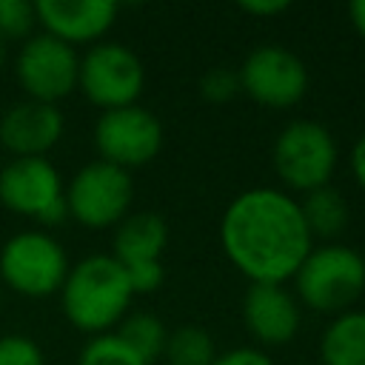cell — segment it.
Masks as SVG:
<instances>
[{
    "instance_id": "1",
    "label": "cell",
    "mask_w": 365,
    "mask_h": 365,
    "mask_svg": "<svg viewBox=\"0 0 365 365\" xmlns=\"http://www.w3.org/2000/svg\"><path fill=\"white\" fill-rule=\"evenodd\" d=\"M220 245L248 282H288L314 248L299 200L285 188L240 191L222 211Z\"/></svg>"
},
{
    "instance_id": "2",
    "label": "cell",
    "mask_w": 365,
    "mask_h": 365,
    "mask_svg": "<svg viewBox=\"0 0 365 365\" xmlns=\"http://www.w3.org/2000/svg\"><path fill=\"white\" fill-rule=\"evenodd\" d=\"M131 282L111 254H88L74 262L60 288V308L71 328L97 336L117 331L131 311Z\"/></svg>"
},
{
    "instance_id": "3",
    "label": "cell",
    "mask_w": 365,
    "mask_h": 365,
    "mask_svg": "<svg viewBox=\"0 0 365 365\" xmlns=\"http://www.w3.org/2000/svg\"><path fill=\"white\" fill-rule=\"evenodd\" d=\"M291 282L299 305L317 314H345L365 294V257L345 242L314 245Z\"/></svg>"
},
{
    "instance_id": "4",
    "label": "cell",
    "mask_w": 365,
    "mask_h": 365,
    "mask_svg": "<svg viewBox=\"0 0 365 365\" xmlns=\"http://www.w3.org/2000/svg\"><path fill=\"white\" fill-rule=\"evenodd\" d=\"M339 163V148L334 134L317 120L288 123L271 148V165L277 180L288 191H317L331 185V177Z\"/></svg>"
},
{
    "instance_id": "5",
    "label": "cell",
    "mask_w": 365,
    "mask_h": 365,
    "mask_svg": "<svg viewBox=\"0 0 365 365\" xmlns=\"http://www.w3.org/2000/svg\"><path fill=\"white\" fill-rule=\"evenodd\" d=\"M68 268L63 242L37 228L11 234L0 248V282L29 299L60 294Z\"/></svg>"
},
{
    "instance_id": "6",
    "label": "cell",
    "mask_w": 365,
    "mask_h": 365,
    "mask_svg": "<svg viewBox=\"0 0 365 365\" xmlns=\"http://www.w3.org/2000/svg\"><path fill=\"white\" fill-rule=\"evenodd\" d=\"M134 202L131 171L103 160H91L66 182V217L88 231L117 228Z\"/></svg>"
},
{
    "instance_id": "7",
    "label": "cell",
    "mask_w": 365,
    "mask_h": 365,
    "mask_svg": "<svg viewBox=\"0 0 365 365\" xmlns=\"http://www.w3.org/2000/svg\"><path fill=\"white\" fill-rule=\"evenodd\" d=\"M0 205L40 225L66 220V180L48 157H11L0 168Z\"/></svg>"
},
{
    "instance_id": "8",
    "label": "cell",
    "mask_w": 365,
    "mask_h": 365,
    "mask_svg": "<svg viewBox=\"0 0 365 365\" xmlns=\"http://www.w3.org/2000/svg\"><path fill=\"white\" fill-rule=\"evenodd\" d=\"M77 88L100 111L134 106L145 88L143 60L123 43L100 40L80 57Z\"/></svg>"
},
{
    "instance_id": "9",
    "label": "cell",
    "mask_w": 365,
    "mask_h": 365,
    "mask_svg": "<svg viewBox=\"0 0 365 365\" xmlns=\"http://www.w3.org/2000/svg\"><path fill=\"white\" fill-rule=\"evenodd\" d=\"M240 74V91L265 108H294L311 86L308 66L285 46L268 43L245 54Z\"/></svg>"
},
{
    "instance_id": "10",
    "label": "cell",
    "mask_w": 365,
    "mask_h": 365,
    "mask_svg": "<svg viewBox=\"0 0 365 365\" xmlns=\"http://www.w3.org/2000/svg\"><path fill=\"white\" fill-rule=\"evenodd\" d=\"M94 148H97V160L111 163L117 168H140L148 165L160 148H163V123L157 120V114L140 103L125 106V108H114V111H103L94 123Z\"/></svg>"
},
{
    "instance_id": "11",
    "label": "cell",
    "mask_w": 365,
    "mask_h": 365,
    "mask_svg": "<svg viewBox=\"0 0 365 365\" xmlns=\"http://www.w3.org/2000/svg\"><path fill=\"white\" fill-rule=\"evenodd\" d=\"M14 74L29 100L57 106L71 91H77L80 54L63 40L40 31L23 40L14 57Z\"/></svg>"
},
{
    "instance_id": "12",
    "label": "cell",
    "mask_w": 365,
    "mask_h": 365,
    "mask_svg": "<svg viewBox=\"0 0 365 365\" xmlns=\"http://www.w3.org/2000/svg\"><path fill=\"white\" fill-rule=\"evenodd\" d=\"M242 322L257 348H279L299 334L302 308L288 285L251 282L242 299Z\"/></svg>"
},
{
    "instance_id": "13",
    "label": "cell",
    "mask_w": 365,
    "mask_h": 365,
    "mask_svg": "<svg viewBox=\"0 0 365 365\" xmlns=\"http://www.w3.org/2000/svg\"><path fill=\"white\" fill-rule=\"evenodd\" d=\"M37 26L66 46H94L114 26L120 6L111 0H37Z\"/></svg>"
},
{
    "instance_id": "14",
    "label": "cell",
    "mask_w": 365,
    "mask_h": 365,
    "mask_svg": "<svg viewBox=\"0 0 365 365\" xmlns=\"http://www.w3.org/2000/svg\"><path fill=\"white\" fill-rule=\"evenodd\" d=\"M66 131L60 106L23 100L0 114V145L11 157H46Z\"/></svg>"
},
{
    "instance_id": "15",
    "label": "cell",
    "mask_w": 365,
    "mask_h": 365,
    "mask_svg": "<svg viewBox=\"0 0 365 365\" xmlns=\"http://www.w3.org/2000/svg\"><path fill=\"white\" fill-rule=\"evenodd\" d=\"M168 248V222L154 211H131L111 237V257L120 265L163 259Z\"/></svg>"
},
{
    "instance_id": "16",
    "label": "cell",
    "mask_w": 365,
    "mask_h": 365,
    "mask_svg": "<svg viewBox=\"0 0 365 365\" xmlns=\"http://www.w3.org/2000/svg\"><path fill=\"white\" fill-rule=\"evenodd\" d=\"M322 365H365V311L351 308L336 314L319 336Z\"/></svg>"
},
{
    "instance_id": "17",
    "label": "cell",
    "mask_w": 365,
    "mask_h": 365,
    "mask_svg": "<svg viewBox=\"0 0 365 365\" xmlns=\"http://www.w3.org/2000/svg\"><path fill=\"white\" fill-rule=\"evenodd\" d=\"M299 211H302V220H305L311 237L325 240V242H336V237L348 228V220H351L348 200L334 185H322L317 191L302 194Z\"/></svg>"
},
{
    "instance_id": "18",
    "label": "cell",
    "mask_w": 365,
    "mask_h": 365,
    "mask_svg": "<svg viewBox=\"0 0 365 365\" xmlns=\"http://www.w3.org/2000/svg\"><path fill=\"white\" fill-rule=\"evenodd\" d=\"M117 334H120L123 342H125L134 354H140L148 365L163 356L165 342H168V328H165V322H163L157 314H151V311H128L125 319L117 325Z\"/></svg>"
},
{
    "instance_id": "19",
    "label": "cell",
    "mask_w": 365,
    "mask_h": 365,
    "mask_svg": "<svg viewBox=\"0 0 365 365\" xmlns=\"http://www.w3.org/2000/svg\"><path fill=\"white\" fill-rule=\"evenodd\" d=\"M163 359L168 365H211L217 359V345L205 328L182 325L177 331H168Z\"/></svg>"
},
{
    "instance_id": "20",
    "label": "cell",
    "mask_w": 365,
    "mask_h": 365,
    "mask_svg": "<svg viewBox=\"0 0 365 365\" xmlns=\"http://www.w3.org/2000/svg\"><path fill=\"white\" fill-rule=\"evenodd\" d=\"M77 365H148L140 354H134L123 336L117 331L108 334H97L91 336L80 354H77Z\"/></svg>"
},
{
    "instance_id": "21",
    "label": "cell",
    "mask_w": 365,
    "mask_h": 365,
    "mask_svg": "<svg viewBox=\"0 0 365 365\" xmlns=\"http://www.w3.org/2000/svg\"><path fill=\"white\" fill-rule=\"evenodd\" d=\"M37 14L29 0H0V40H29L34 34Z\"/></svg>"
},
{
    "instance_id": "22",
    "label": "cell",
    "mask_w": 365,
    "mask_h": 365,
    "mask_svg": "<svg viewBox=\"0 0 365 365\" xmlns=\"http://www.w3.org/2000/svg\"><path fill=\"white\" fill-rule=\"evenodd\" d=\"M200 94L202 100L208 103H228L240 94V74L237 68H228V66H217V68H208L200 80Z\"/></svg>"
},
{
    "instance_id": "23",
    "label": "cell",
    "mask_w": 365,
    "mask_h": 365,
    "mask_svg": "<svg viewBox=\"0 0 365 365\" xmlns=\"http://www.w3.org/2000/svg\"><path fill=\"white\" fill-rule=\"evenodd\" d=\"M0 365H46L43 348L26 334L0 336Z\"/></svg>"
},
{
    "instance_id": "24",
    "label": "cell",
    "mask_w": 365,
    "mask_h": 365,
    "mask_svg": "<svg viewBox=\"0 0 365 365\" xmlns=\"http://www.w3.org/2000/svg\"><path fill=\"white\" fill-rule=\"evenodd\" d=\"M125 274H128V282H131V291L134 294H151L163 285L165 279V268H163V259H154V262H137V265H123Z\"/></svg>"
},
{
    "instance_id": "25",
    "label": "cell",
    "mask_w": 365,
    "mask_h": 365,
    "mask_svg": "<svg viewBox=\"0 0 365 365\" xmlns=\"http://www.w3.org/2000/svg\"><path fill=\"white\" fill-rule=\"evenodd\" d=\"M211 365H274V359L257 345H242V348L217 354V359Z\"/></svg>"
},
{
    "instance_id": "26",
    "label": "cell",
    "mask_w": 365,
    "mask_h": 365,
    "mask_svg": "<svg viewBox=\"0 0 365 365\" xmlns=\"http://www.w3.org/2000/svg\"><path fill=\"white\" fill-rule=\"evenodd\" d=\"M237 9L245 14H254V17H277V14L288 11L291 3L288 0H242V3H237Z\"/></svg>"
},
{
    "instance_id": "27",
    "label": "cell",
    "mask_w": 365,
    "mask_h": 365,
    "mask_svg": "<svg viewBox=\"0 0 365 365\" xmlns=\"http://www.w3.org/2000/svg\"><path fill=\"white\" fill-rule=\"evenodd\" d=\"M348 163H351V174H354V180H356L362 188H365V131H362V134L354 140Z\"/></svg>"
},
{
    "instance_id": "28",
    "label": "cell",
    "mask_w": 365,
    "mask_h": 365,
    "mask_svg": "<svg viewBox=\"0 0 365 365\" xmlns=\"http://www.w3.org/2000/svg\"><path fill=\"white\" fill-rule=\"evenodd\" d=\"M348 20H351L354 31L365 40V0H354V3L348 6Z\"/></svg>"
},
{
    "instance_id": "29",
    "label": "cell",
    "mask_w": 365,
    "mask_h": 365,
    "mask_svg": "<svg viewBox=\"0 0 365 365\" xmlns=\"http://www.w3.org/2000/svg\"><path fill=\"white\" fill-rule=\"evenodd\" d=\"M3 66H6V43L0 40V71H3Z\"/></svg>"
},
{
    "instance_id": "30",
    "label": "cell",
    "mask_w": 365,
    "mask_h": 365,
    "mask_svg": "<svg viewBox=\"0 0 365 365\" xmlns=\"http://www.w3.org/2000/svg\"><path fill=\"white\" fill-rule=\"evenodd\" d=\"M0 311H3V285H0Z\"/></svg>"
}]
</instances>
